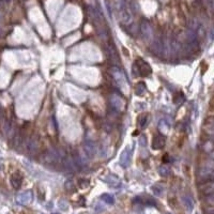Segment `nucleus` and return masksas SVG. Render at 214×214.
Wrapping results in <instances>:
<instances>
[{"mask_svg": "<svg viewBox=\"0 0 214 214\" xmlns=\"http://www.w3.org/2000/svg\"><path fill=\"white\" fill-rule=\"evenodd\" d=\"M133 72L136 75H140V76H149L152 73V69L149 66L145 60L142 58H138L136 61L134 62V67H133Z\"/></svg>", "mask_w": 214, "mask_h": 214, "instance_id": "obj_1", "label": "nucleus"}, {"mask_svg": "<svg viewBox=\"0 0 214 214\" xmlns=\"http://www.w3.org/2000/svg\"><path fill=\"white\" fill-rule=\"evenodd\" d=\"M111 75H113L114 79L116 80V83H118V86L120 88H123L124 86L126 85V80H125L123 73L120 71L119 69H117V67H113V69H111Z\"/></svg>", "mask_w": 214, "mask_h": 214, "instance_id": "obj_2", "label": "nucleus"}, {"mask_svg": "<svg viewBox=\"0 0 214 214\" xmlns=\"http://www.w3.org/2000/svg\"><path fill=\"white\" fill-rule=\"evenodd\" d=\"M166 138L163 134H156L152 140V148L154 150H161L165 147Z\"/></svg>", "mask_w": 214, "mask_h": 214, "instance_id": "obj_3", "label": "nucleus"}, {"mask_svg": "<svg viewBox=\"0 0 214 214\" xmlns=\"http://www.w3.org/2000/svg\"><path fill=\"white\" fill-rule=\"evenodd\" d=\"M119 15H120V18H121V20L125 24H127V23H130L132 20V16H131V13L127 11L126 7H125L124 2H122L121 4H120L119 7Z\"/></svg>", "mask_w": 214, "mask_h": 214, "instance_id": "obj_4", "label": "nucleus"}, {"mask_svg": "<svg viewBox=\"0 0 214 214\" xmlns=\"http://www.w3.org/2000/svg\"><path fill=\"white\" fill-rule=\"evenodd\" d=\"M16 200H17V203H19L22 206L28 205L32 200V193H31V190H26V192L18 195Z\"/></svg>", "mask_w": 214, "mask_h": 214, "instance_id": "obj_5", "label": "nucleus"}, {"mask_svg": "<svg viewBox=\"0 0 214 214\" xmlns=\"http://www.w3.org/2000/svg\"><path fill=\"white\" fill-rule=\"evenodd\" d=\"M130 160H131V150H130L129 148H126L123 152L121 153V155H120V165L122 167H127L130 164Z\"/></svg>", "mask_w": 214, "mask_h": 214, "instance_id": "obj_6", "label": "nucleus"}, {"mask_svg": "<svg viewBox=\"0 0 214 214\" xmlns=\"http://www.w3.org/2000/svg\"><path fill=\"white\" fill-rule=\"evenodd\" d=\"M140 30H142V36L145 39H151V36H152V28L150 27V25H149L148 22H142V25H140Z\"/></svg>", "mask_w": 214, "mask_h": 214, "instance_id": "obj_7", "label": "nucleus"}, {"mask_svg": "<svg viewBox=\"0 0 214 214\" xmlns=\"http://www.w3.org/2000/svg\"><path fill=\"white\" fill-rule=\"evenodd\" d=\"M23 183V176L19 173H15L12 174L11 177V185L13 186V189L17 190L20 187V185Z\"/></svg>", "mask_w": 214, "mask_h": 214, "instance_id": "obj_8", "label": "nucleus"}, {"mask_svg": "<svg viewBox=\"0 0 214 214\" xmlns=\"http://www.w3.org/2000/svg\"><path fill=\"white\" fill-rule=\"evenodd\" d=\"M200 190L202 192V194H205L206 196H211L213 194V182L211 181H206L201 186H200Z\"/></svg>", "mask_w": 214, "mask_h": 214, "instance_id": "obj_9", "label": "nucleus"}, {"mask_svg": "<svg viewBox=\"0 0 214 214\" xmlns=\"http://www.w3.org/2000/svg\"><path fill=\"white\" fill-rule=\"evenodd\" d=\"M110 103H111V105H113V107H115L116 109H118V110H120V109H122L124 107L123 101H122L121 99H120L119 96H117V95L111 96Z\"/></svg>", "mask_w": 214, "mask_h": 214, "instance_id": "obj_10", "label": "nucleus"}, {"mask_svg": "<svg viewBox=\"0 0 214 214\" xmlns=\"http://www.w3.org/2000/svg\"><path fill=\"white\" fill-rule=\"evenodd\" d=\"M148 121H149V115L148 114L140 115V116L138 117V119H137V123H138V125H139L140 127H145L146 125L148 124Z\"/></svg>", "mask_w": 214, "mask_h": 214, "instance_id": "obj_11", "label": "nucleus"}, {"mask_svg": "<svg viewBox=\"0 0 214 214\" xmlns=\"http://www.w3.org/2000/svg\"><path fill=\"white\" fill-rule=\"evenodd\" d=\"M182 201H183L185 208L187 209L189 211H192L193 208H194V201L190 196H183L182 197Z\"/></svg>", "mask_w": 214, "mask_h": 214, "instance_id": "obj_12", "label": "nucleus"}, {"mask_svg": "<svg viewBox=\"0 0 214 214\" xmlns=\"http://www.w3.org/2000/svg\"><path fill=\"white\" fill-rule=\"evenodd\" d=\"M101 199L103 200L104 202H106L107 205H114L115 203V198L113 195H110V194H103L101 196Z\"/></svg>", "mask_w": 214, "mask_h": 214, "instance_id": "obj_13", "label": "nucleus"}, {"mask_svg": "<svg viewBox=\"0 0 214 214\" xmlns=\"http://www.w3.org/2000/svg\"><path fill=\"white\" fill-rule=\"evenodd\" d=\"M146 91V85L143 83L142 82L137 83L136 88H135V93H136L137 95H142L143 94V92Z\"/></svg>", "mask_w": 214, "mask_h": 214, "instance_id": "obj_14", "label": "nucleus"}, {"mask_svg": "<svg viewBox=\"0 0 214 214\" xmlns=\"http://www.w3.org/2000/svg\"><path fill=\"white\" fill-rule=\"evenodd\" d=\"M106 182H108V184L113 185V186H118V185L120 184V181L118 180V178L115 176H109L108 178H107Z\"/></svg>", "mask_w": 214, "mask_h": 214, "instance_id": "obj_15", "label": "nucleus"}, {"mask_svg": "<svg viewBox=\"0 0 214 214\" xmlns=\"http://www.w3.org/2000/svg\"><path fill=\"white\" fill-rule=\"evenodd\" d=\"M85 150H86V152H87V154L89 156H92L93 153H94V147H93V146L91 145V143H89V142L85 143Z\"/></svg>", "mask_w": 214, "mask_h": 214, "instance_id": "obj_16", "label": "nucleus"}, {"mask_svg": "<svg viewBox=\"0 0 214 214\" xmlns=\"http://www.w3.org/2000/svg\"><path fill=\"white\" fill-rule=\"evenodd\" d=\"M152 192L154 193L155 196H161L162 194H163L164 192V189L161 186V185H154V186H152Z\"/></svg>", "mask_w": 214, "mask_h": 214, "instance_id": "obj_17", "label": "nucleus"}, {"mask_svg": "<svg viewBox=\"0 0 214 214\" xmlns=\"http://www.w3.org/2000/svg\"><path fill=\"white\" fill-rule=\"evenodd\" d=\"M158 174H160L162 177H168L169 174H170V170H169V168H167V167L162 166L158 168Z\"/></svg>", "mask_w": 214, "mask_h": 214, "instance_id": "obj_18", "label": "nucleus"}, {"mask_svg": "<svg viewBox=\"0 0 214 214\" xmlns=\"http://www.w3.org/2000/svg\"><path fill=\"white\" fill-rule=\"evenodd\" d=\"M158 129H160V131L163 132V133H166L167 131H168L169 126H168V124L166 123L165 120H161L160 123H158Z\"/></svg>", "mask_w": 214, "mask_h": 214, "instance_id": "obj_19", "label": "nucleus"}, {"mask_svg": "<svg viewBox=\"0 0 214 214\" xmlns=\"http://www.w3.org/2000/svg\"><path fill=\"white\" fill-rule=\"evenodd\" d=\"M183 101H184V95H183V93L178 92L177 94H174V102L176 104H180V103H182Z\"/></svg>", "mask_w": 214, "mask_h": 214, "instance_id": "obj_20", "label": "nucleus"}, {"mask_svg": "<svg viewBox=\"0 0 214 214\" xmlns=\"http://www.w3.org/2000/svg\"><path fill=\"white\" fill-rule=\"evenodd\" d=\"M59 208L61 209V210L63 211H67V208H69V205H67V202L66 200H60L59 201Z\"/></svg>", "mask_w": 214, "mask_h": 214, "instance_id": "obj_21", "label": "nucleus"}, {"mask_svg": "<svg viewBox=\"0 0 214 214\" xmlns=\"http://www.w3.org/2000/svg\"><path fill=\"white\" fill-rule=\"evenodd\" d=\"M139 142H140V146H142V147L147 145V138H146V136H140Z\"/></svg>", "mask_w": 214, "mask_h": 214, "instance_id": "obj_22", "label": "nucleus"}, {"mask_svg": "<svg viewBox=\"0 0 214 214\" xmlns=\"http://www.w3.org/2000/svg\"><path fill=\"white\" fill-rule=\"evenodd\" d=\"M82 181L83 182V184L80 183L79 185H80V187H83H83H87L88 185H89V181H88V180H85V179H83V180H82Z\"/></svg>", "mask_w": 214, "mask_h": 214, "instance_id": "obj_23", "label": "nucleus"}, {"mask_svg": "<svg viewBox=\"0 0 214 214\" xmlns=\"http://www.w3.org/2000/svg\"><path fill=\"white\" fill-rule=\"evenodd\" d=\"M164 162H165V163H166V162H168V160H167V154L164 156Z\"/></svg>", "mask_w": 214, "mask_h": 214, "instance_id": "obj_24", "label": "nucleus"}, {"mask_svg": "<svg viewBox=\"0 0 214 214\" xmlns=\"http://www.w3.org/2000/svg\"><path fill=\"white\" fill-rule=\"evenodd\" d=\"M53 214H59V213H53Z\"/></svg>", "mask_w": 214, "mask_h": 214, "instance_id": "obj_25", "label": "nucleus"}, {"mask_svg": "<svg viewBox=\"0 0 214 214\" xmlns=\"http://www.w3.org/2000/svg\"><path fill=\"white\" fill-rule=\"evenodd\" d=\"M166 214H170V213H166Z\"/></svg>", "mask_w": 214, "mask_h": 214, "instance_id": "obj_26", "label": "nucleus"}]
</instances>
